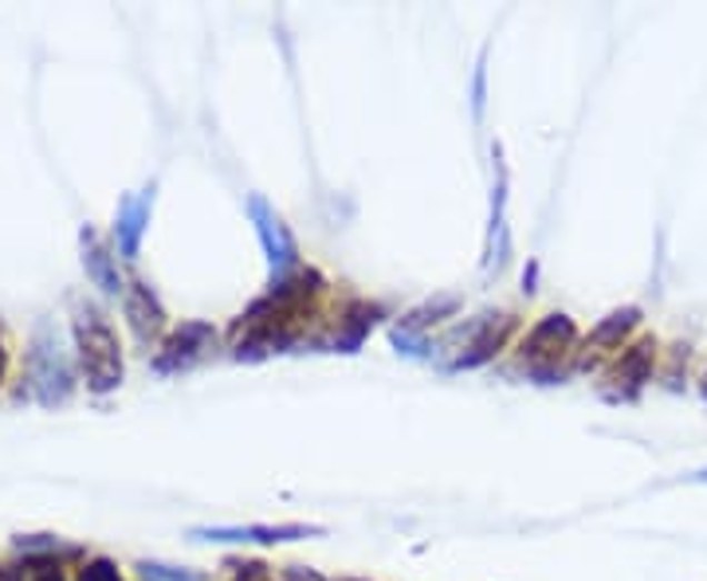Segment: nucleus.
<instances>
[{
    "mask_svg": "<svg viewBox=\"0 0 707 581\" xmlns=\"http://www.w3.org/2000/svg\"><path fill=\"white\" fill-rule=\"evenodd\" d=\"M322 287H327V279L311 268L307 271L299 268L279 279V287H271L268 295L256 299L240 314V322H236L232 330L236 358H263L271 350H287L299 338V330H303L307 303L315 295H322Z\"/></svg>",
    "mask_w": 707,
    "mask_h": 581,
    "instance_id": "1",
    "label": "nucleus"
},
{
    "mask_svg": "<svg viewBox=\"0 0 707 581\" xmlns=\"http://www.w3.org/2000/svg\"><path fill=\"white\" fill-rule=\"evenodd\" d=\"M76 342H79V362H83L87 389H91V393H110V389L122 385L118 334L94 307H79L76 311Z\"/></svg>",
    "mask_w": 707,
    "mask_h": 581,
    "instance_id": "2",
    "label": "nucleus"
},
{
    "mask_svg": "<svg viewBox=\"0 0 707 581\" xmlns=\"http://www.w3.org/2000/svg\"><path fill=\"white\" fill-rule=\"evenodd\" d=\"M574 342H578V327H574V319H566V314H547V319L535 322L530 334L522 338L519 354H522V362H527V370L535 373V378H555L558 358H562Z\"/></svg>",
    "mask_w": 707,
    "mask_h": 581,
    "instance_id": "3",
    "label": "nucleus"
},
{
    "mask_svg": "<svg viewBox=\"0 0 707 581\" xmlns=\"http://www.w3.org/2000/svg\"><path fill=\"white\" fill-rule=\"evenodd\" d=\"M248 217H252L256 237H260L263 256H268V263H271V271H276V279L291 276V271L299 268V244H295V237L287 232L283 220H279V212L271 209V204L263 201L260 193H252V197H248Z\"/></svg>",
    "mask_w": 707,
    "mask_h": 581,
    "instance_id": "4",
    "label": "nucleus"
},
{
    "mask_svg": "<svg viewBox=\"0 0 707 581\" xmlns=\"http://www.w3.org/2000/svg\"><path fill=\"white\" fill-rule=\"evenodd\" d=\"M212 342H217V330H212V322H181V327L166 338V345L158 350V358H153V370H158V373L189 370V365H197L205 354H209Z\"/></svg>",
    "mask_w": 707,
    "mask_h": 581,
    "instance_id": "5",
    "label": "nucleus"
},
{
    "mask_svg": "<svg viewBox=\"0 0 707 581\" xmlns=\"http://www.w3.org/2000/svg\"><path fill=\"white\" fill-rule=\"evenodd\" d=\"M511 330H515V314H484V319H476L468 327V334H464V350L456 354L452 370H476V365L491 362Z\"/></svg>",
    "mask_w": 707,
    "mask_h": 581,
    "instance_id": "6",
    "label": "nucleus"
},
{
    "mask_svg": "<svg viewBox=\"0 0 707 581\" xmlns=\"http://www.w3.org/2000/svg\"><path fill=\"white\" fill-rule=\"evenodd\" d=\"M653 362H657V342H653V338L633 342L614 362V370H609V381H614L609 401H629V397H637L640 385L653 378Z\"/></svg>",
    "mask_w": 707,
    "mask_h": 581,
    "instance_id": "7",
    "label": "nucleus"
},
{
    "mask_svg": "<svg viewBox=\"0 0 707 581\" xmlns=\"http://www.w3.org/2000/svg\"><path fill=\"white\" fill-rule=\"evenodd\" d=\"M322 534V527H303V522H256V527H197L193 539L205 542H295V539H311Z\"/></svg>",
    "mask_w": 707,
    "mask_h": 581,
    "instance_id": "8",
    "label": "nucleus"
},
{
    "mask_svg": "<svg viewBox=\"0 0 707 581\" xmlns=\"http://www.w3.org/2000/svg\"><path fill=\"white\" fill-rule=\"evenodd\" d=\"M378 319H381V307L366 303V299H354V303L342 311V319H338L335 334H330L322 345H330L338 354H354V350L366 342V334L378 327Z\"/></svg>",
    "mask_w": 707,
    "mask_h": 581,
    "instance_id": "9",
    "label": "nucleus"
},
{
    "mask_svg": "<svg viewBox=\"0 0 707 581\" xmlns=\"http://www.w3.org/2000/svg\"><path fill=\"white\" fill-rule=\"evenodd\" d=\"M150 204H153V186L142 189L138 197H122V204H118L114 237H118V252L122 256H138L146 220H150Z\"/></svg>",
    "mask_w": 707,
    "mask_h": 581,
    "instance_id": "10",
    "label": "nucleus"
},
{
    "mask_svg": "<svg viewBox=\"0 0 707 581\" xmlns=\"http://www.w3.org/2000/svg\"><path fill=\"white\" fill-rule=\"evenodd\" d=\"M127 319L130 330L138 334V342H153L166 330V311H161V303L153 299V291L146 283L127 287Z\"/></svg>",
    "mask_w": 707,
    "mask_h": 581,
    "instance_id": "11",
    "label": "nucleus"
},
{
    "mask_svg": "<svg viewBox=\"0 0 707 581\" xmlns=\"http://www.w3.org/2000/svg\"><path fill=\"white\" fill-rule=\"evenodd\" d=\"M637 322H640L637 307H625V311H614L609 319H601L598 327H594V334L586 338V345H581V365H589L598 354H606V350L621 345V338L629 334Z\"/></svg>",
    "mask_w": 707,
    "mask_h": 581,
    "instance_id": "12",
    "label": "nucleus"
},
{
    "mask_svg": "<svg viewBox=\"0 0 707 581\" xmlns=\"http://www.w3.org/2000/svg\"><path fill=\"white\" fill-rule=\"evenodd\" d=\"M83 268H87V276H91L94 283L107 291V295L127 291V287H122V279H118V271H114V256H110L107 248L94 240V232H83Z\"/></svg>",
    "mask_w": 707,
    "mask_h": 581,
    "instance_id": "13",
    "label": "nucleus"
},
{
    "mask_svg": "<svg viewBox=\"0 0 707 581\" xmlns=\"http://www.w3.org/2000/svg\"><path fill=\"white\" fill-rule=\"evenodd\" d=\"M456 311H460V299H456V295H440V299H432V303H425V307H417V311H409L394 330H401V334L425 338V330L437 327L440 319H448V314H456Z\"/></svg>",
    "mask_w": 707,
    "mask_h": 581,
    "instance_id": "14",
    "label": "nucleus"
},
{
    "mask_svg": "<svg viewBox=\"0 0 707 581\" xmlns=\"http://www.w3.org/2000/svg\"><path fill=\"white\" fill-rule=\"evenodd\" d=\"M76 581H122V573H118V565L110 562V558H87V562L79 565Z\"/></svg>",
    "mask_w": 707,
    "mask_h": 581,
    "instance_id": "15",
    "label": "nucleus"
},
{
    "mask_svg": "<svg viewBox=\"0 0 707 581\" xmlns=\"http://www.w3.org/2000/svg\"><path fill=\"white\" fill-rule=\"evenodd\" d=\"M138 570H142L146 581H197V573L173 570V565H161V562H142Z\"/></svg>",
    "mask_w": 707,
    "mask_h": 581,
    "instance_id": "16",
    "label": "nucleus"
},
{
    "mask_svg": "<svg viewBox=\"0 0 707 581\" xmlns=\"http://www.w3.org/2000/svg\"><path fill=\"white\" fill-rule=\"evenodd\" d=\"M283 581H327V578H319L315 570H303V565H291Z\"/></svg>",
    "mask_w": 707,
    "mask_h": 581,
    "instance_id": "17",
    "label": "nucleus"
},
{
    "mask_svg": "<svg viewBox=\"0 0 707 581\" xmlns=\"http://www.w3.org/2000/svg\"><path fill=\"white\" fill-rule=\"evenodd\" d=\"M32 581H63V578H59V570H56V565H40V573H36Z\"/></svg>",
    "mask_w": 707,
    "mask_h": 581,
    "instance_id": "18",
    "label": "nucleus"
},
{
    "mask_svg": "<svg viewBox=\"0 0 707 581\" xmlns=\"http://www.w3.org/2000/svg\"><path fill=\"white\" fill-rule=\"evenodd\" d=\"M0 581H20V570H12V565H0Z\"/></svg>",
    "mask_w": 707,
    "mask_h": 581,
    "instance_id": "19",
    "label": "nucleus"
},
{
    "mask_svg": "<svg viewBox=\"0 0 707 581\" xmlns=\"http://www.w3.org/2000/svg\"><path fill=\"white\" fill-rule=\"evenodd\" d=\"M704 393H707V378H704Z\"/></svg>",
    "mask_w": 707,
    "mask_h": 581,
    "instance_id": "20",
    "label": "nucleus"
}]
</instances>
